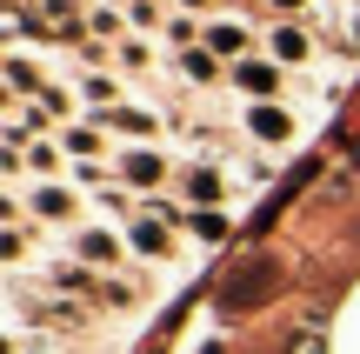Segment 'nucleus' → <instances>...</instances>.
<instances>
[{
	"label": "nucleus",
	"mask_w": 360,
	"mask_h": 354,
	"mask_svg": "<svg viewBox=\"0 0 360 354\" xmlns=\"http://www.w3.org/2000/svg\"><path fill=\"white\" fill-rule=\"evenodd\" d=\"M60 141H67V154H80V160H94V154H101V134H94V127H67Z\"/></svg>",
	"instance_id": "nucleus-18"
},
{
	"label": "nucleus",
	"mask_w": 360,
	"mask_h": 354,
	"mask_svg": "<svg viewBox=\"0 0 360 354\" xmlns=\"http://www.w3.org/2000/svg\"><path fill=\"white\" fill-rule=\"evenodd\" d=\"M114 53H120V67H134V74L147 67V40H114Z\"/></svg>",
	"instance_id": "nucleus-21"
},
{
	"label": "nucleus",
	"mask_w": 360,
	"mask_h": 354,
	"mask_svg": "<svg viewBox=\"0 0 360 354\" xmlns=\"http://www.w3.org/2000/svg\"><path fill=\"white\" fill-rule=\"evenodd\" d=\"M47 281L60 294H94V301H101V281L87 274V267H74V261H60V267H47Z\"/></svg>",
	"instance_id": "nucleus-11"
},
{
	"label": "nucleus",
	"mask_w": 360,
	"mask_h": 354,
	"mask_svg": "<svg viewBox=\"0 0 360 354\" xmlns=\"http://www.w3.org/2000/svg\"><path fill=\"white\" fill-rule=\"evenodd\" d=\"M80 94H87L101 114H114V101H120V80L114 74H80Z\"/></svg>",
	"instance_id": "nucleus-14"
},
{
	"label": "nucleus",
	"mask_w": 360,
	"mask_h": 354,
	"mask_svg": "<svg viewBox=\"0 0 360 354\" xmlns=\"http://www.w3.org/2000/svg\"><path fill=\"white\" fill-rule=\"evenodd\" d=\"M27 174H60V147H53V141H34V147H27Z\"/></svg>",
	"instance_id": "nucleus-17"
},
{
	"label": "nucleus",
	"mask_w": 360,
	"mask_h": 354,
	"mask_svg": "<svg viewBox=\"0 0 360 354\" xmlns=\"http://www.w3.org/2000/svg\"><path fill=\"white\" fill-rule=\"evenodd\" d=\"M120 167H127V181H134V187H154L160 174H167V160H160L154 147H134V154L120 160Z\"/></svg>",
	"instance_id": "nucleus-9"
},
{
	"label": "nucleus",
	"mask_w": 360,
	"mask_h": 354,
	"mask_svg": "<svg viewBox=\"0 0 360 354\" xmlns=\"http://www.w3.org/2000/svg\"><path fill=\"white\" fill-rule=\"evenodd\" d=\"M274 281H281V274H274L267 261H254V267H240V274H233L227 288H220V308H254L260 294H274Z\"/></svg>",
	"instance_id": "nucleus-1"
},
{
	"label": "nucleus",
	"mask_w": 360,
	"mask_h": 354,
	"mask_svg": "<svg viewBox=\"0 0 360 354\" xmlns=\"http://www.w3.org/2000/svg\"><path fill=\"white\" fill-rule=\"evenodd\" d=\"M27 208H34V221H74V214H80V201H74V187L40 181L34 194H27Z\"/></svg>",
	"instance_id": "nucleus-3"
},
{
	"label": "nucleus",
	"mask_w": 360,
	"mask_h": 354,
	"mask_svg": "<svg viewBox=\"0 0 360 354\" xmlns=\"http://www.w3.org/2000/svg\"><path fill=\"white\" fill-rule=\"evenodd\" d=\"M220 194H227L220 167H207V160H200V167H187V201H220Z\"/></svg>",
	"instance_id": "nucleus-12"
},
{
	"label": "nucleus",
	"mask_w": 360,
	"mask_h": 354,
	"mask_svg": "<svg viewBox=\"0 0 360 354\" xmlns=\"http://www.w3.org/2000/svg\"><path fill=\"white\" fill-rule=\"evenodd\" d=\"M247 134L267 141V147H281V141H294V114L274 107V101H254V107H247Z\"/></svg>",
	"instance_id": "nucleus-2"
},
{
	"label": "nucleus",
	"mask_w": 360,
	"mask_h": 354,
	"mask_svg": "<svg viewBox=\"0 0 360 354\" xmlns=\"http://www.w3.org/2000/svg\"><path fill=\"white\" fill-rule=\"evenodd\" d=\"M267 53H274V61H307L314 47H307V34H300V27H287V20H281V27L267 34Z\"/></svg>",
	"instance_id": "nucleus-10"
},
{
	"label": "nucleus",
	"mask_w": 360,
	"mask_h": 354,
	"mask_svg": "<svg viewBox=\"0 0 360 354\" xmlns=\"http://www.w3.org/2000/svg\"><path fill=\"white\" fill-rule=\"evenodd\" d=\"M180 74H187L193 87H214V80H220V53L214 47H187V53H180Z\"/></svg>",
	"instance_id": "nucleus-7"
},
{
	"label": "nucleus",
	"mask_w": 360,
	"mask_h": 354,
	"mask_svg": "<svg viewBox=\"0 0 360 354\" xmlns=\"http://www.w3.org/2000/svg\"><path fill=\"white\" fill-rule=\"evenodd\" d=\"M193 234H200V241H220V234H227V221H220V214H193Z\"/></svg>",
	"instance_id": "nucleus-23"
},
{
	"label": "nucleus",
	"mask_w": 360,
	"mask_h": 354,
	"mask_svg": "<svg viewBox=\"0 0 360 354\" xmlns=\"http://www.w3.org/2000/svg\"><path fill=\"white\" fill-rule=\"evenodd\" d=\"M107 127H120V134H154V114H141V107H114Z\"/></svg>",
	"instance_id": "nucleus-15"
},
{
	"label": "nucleus",
	"mask_w": 360,
	"mask_h": 354,
	"mask_svg": "<svg viewBox=\"0 0 360 354\" xmlns=\"http://www.w3.org/2000/svg\"><path fill=\"white\" fill-rule=\"evenodd\" d=\"M0 74H7L13 94H40V87H47V80L34 74V61H27V53H7V67H0Z\"/></svg>",
	"instance_id": "nucleus-13"
},
{
	"label": "nucleus",
	"mask_w": 360,
	"mask_h": 354,
	"mask_svg": "<svg viewBox=\"0 0 360 354\" xmlns=\"http://www.w3.org/2000/svg\"><path fill=\"white\" fill-rule=\"evenodd\" d=\"M20 354H53V348H20Z\"/></svg>",
	"instance_id": "nucleus-26"
},
{
	"label": "nucleus",
	"mask_w": 360,
	"mask_h": 354,
	"mask_svg": "<svg viewBox=\"0 0 360 354\" xmlns=\"http://www.w3.org/2000/svg\"><path fill=\"white\" fill-rule=\"evenodd\" d=\"M101 301H114V308H134V288H127V281H101Z\"/></svg>",
	"instance_id": "nucleus-24"
},
{
	"label": "nucleus",
	"mask_w": 360,
	"mask_h": 354,
	"mask_svg": "<svg viewBox=\"0 0 360 354\" xmlns=\"http://www.w3.org/2000/svg\"><path fill=\"white\" fill-rule=\"evenodd\" d=\"M187 7H214V0H187Z\"/></svg>",
	"instance_id": "nucleus-27"
},
{
	"label": "nucleus",
	"mask_w": 360,
	"mask_h": 354,
	"mask_svg": "<svg viewBox=\"0 0 360 354\" xmlns=\"http://www.w3.org/2000/svg\"><path fill=\"white\" fill-rule=\"evenodd\" d=\"M87 34H101V40H120V13H114V7L87 13Z\"/></svg>",
	"instance_id": "nucleus-20"
},
{
	"label": "nucleus",
	"mask_w": 360,
	"mask_h": 354,
	"mask_svg": "<svg viewBox=\"0 0 360 354\" xmlns=\"http://www.w3.org/2000/svg\"><path fill=\"white\" fill-rule=\"evenodd\" d=\"M167 40H174V47H193V40H207V34L193 20H167Z\"/></svg>",
	"instance_id": "nucleus-22"
},
{
	"label": "nucleus",
	"mask_w": 360,
	"mask_h": 354,
	"mask_svg": "<svg viewBox=\"0 0 360 354\" xmlns=\"http://www.w3.org/2000/svg\"><path fill=\"white\" fill-rule=\"evenodd\" d=\"M134 248H141V254H154V261H167V254H174L167 214H147V221H134Z\"/></svg>",
	"instance_id": "nucleus-6"
},
{
	"label": "nucleus",
	"mask_w": 360,
	"mask_h": 354,
	"mask_svg": "<svg viewBox=\"0 0 360 354\" xmlns=\"http://www.w3.org/2000/svg\"><path fill=\"white\" fill-rule=\"evenodd\" d=\"M34 101H40V107H47V114H53V120H67V114H74V101H67V87H53V80H47V87H40V94H34Z\"/></svg>",
	"instance_id": "nucleus-19"
},
{
	"label": "nucleus",
	"mask_w": 360,
	"mask_h": 354,
	"mask_svg": "<svg viewBox=\"0 0 360 354\" xmlns=\"http://www.w3.org/2000/svg\"><path fill=\"white\" fill-rule=\"evenodd\" d=\"M247 40H254V34H247L240 20H207V40H200V47H214V53H247Z\"/></svg>",
	"instance_id": "nucleus-8"
},
{
	"label": "nucleus",
	"mask_w": 360,
	"mask_h": 354,
	"mask_svg": "<svg viewBox=\"0 0 360 354\" xmlns=\"http://www.w3.org/2000/svg\"><path fill=\"white\" fill-rule=\"evenodd\" d=\"M233 80H240L254 101H274V94H281V61H274V53H267V61H240Z\"/></svg>",
	"instance_id": "nucleus-4"
},
{
	"label": "nucleus",
	"mask_w": 360,
	"mask_h": 354,
	"mask_svg": "<svg viewBox=\"0 0 360 354\" xmlns=\"http://www.w3.org/2000/svg\"><path fill=\"white\" fill-rule=\"evenodd\" d=\"M40 13H47V27H60V34H80V13H74V0H40Z\"/></svg>",
	"instance_id": "nucleus-16"
},
{
	"label": "nucleus",
	"mask_w": 360,
	"mask_h": 354,
	"mask_svg": "<svg viewBox=\"0 0 360 354\" xmlns=\"http://www.w3.org/2000/svg\"><path fill=\"white\" fill-rule=\"evenodd\" d=\"M274 7H281V13H300V7H307V0H274Z\"/></svg>",
	"instance_id": "nucleus-25"
},
{
	"label": "nucleus",
	"mask_w": 360,
	"mask_h": 354,
	"mask_svg": "<svg viewBox=\"0 0 360 354\" xmlns=\"http://www.w3.org/2000/svg\"><path fill=\"white\" fill-rule=\"evenodd\" d=\"M74 254H80V261H87V267H114V261H120V241L107 234V227H80Z\"/></svg>",
	"instance_id": "nucleus-5"
},
{
	"label": "nucleus",
	"mask_w": 360,
	"mask_h": 354,
	"mask_svg": "<svg viewBox=\"0 0 360 354\" xmlns=\"http://www.w3.org/2000/svg\"><path fill=\"white\" fill-rule=\"evenodd\" d=\"M107 7H114V0H107Z\"/></svg>",
	"instance_id": "nucleus-28"
}]
</instances>
